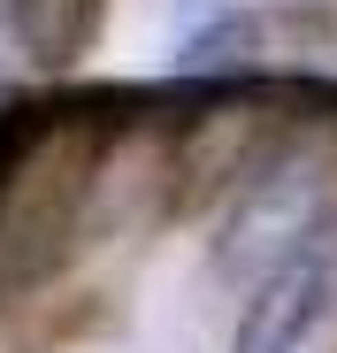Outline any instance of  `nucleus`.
Segmentation results:
<instances>
[{"label": "nucleus", "instance_id": "obj_1", "mask_svg": "<svg viewBox=\"0 0 337 353\" xmlns=\"http://www.w3.org/2000/svg\"><path fill=\"white\" fill-rule=\"evenodd\" d=\"M337 307V246H292L238 323L230 353H307Z\"/></svg>", "mask_w": 337, "mask_h": 353}]
</instances>
